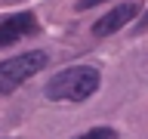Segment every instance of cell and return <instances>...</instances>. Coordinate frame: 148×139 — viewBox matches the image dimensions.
Segmentation results:
<instances>
[{
	"label": "cell",
	"mask_w": 148,
	"mask_h": 139,
	"mask_svg": "<svg viewBox=\"0 0 148 139\" xmlns=\"http://www.w3.org/2000/svg\"><path fill=\"white\" fill-rule=\"evenodd\" d=\"M99 83H102L99 68H92V65H71V68H62L59 74H53L46 81L43 93H46V99H53V102H83L99 90Z\"/></svg>",
	"instance_id": "obj_1"
},
{
	"label": "cell",
	"mask_w": 148,
	"mask_h": 139,
	"mask_svg": "<svg viewBox=\"0 0 148 139\" xmlns=\"http://www.w3.org/2000/svg\"><path fill=\"white\" fill-rule=\"evenodd\" d=\"M139 9H142V6H139L136 0L117 3L114 9H108V12H105V16L92 25V34H96V37H108V34H114V31H120L123 25H130V22L139 16Z\"/></svg>",
	"instance_id": "obj_2"
},
{
	"label": "cell",
	"mask_w": 148,
	"mask_h": 139,
	"mask_svg": "<svg viewBox=\"0 0 148 139\" xmlns=\"http://www.w3.org/2000/svg\"><path fill=\"white\" fill-rule=\"evenodd\" d=\"M37 31V19L34 12H16V16H6L0 22V46H12L18 43L22 37L34 34Z\"/></svg>",
	"instance_id": "obj_3"
},
{
	"label": "cell",
	"mask_w": 148,
	"mask_h": 139,
	"mask_svg": "<svg viewBox=\"0 0 148 139\" xmlns=\"http://www.w3.org/2000/svg\"><path fill=\"white\" fill-rule=\"evenodd\" d=\"M74 139H117V133L111 127H92V130H86L83 136H74Z\"/></svg>",
	"instance_id": "obj_4"
},
{
	"label": "cell",
	"mask_w": 148,
	"mask_h": 139,
	"mask_svg": "<svg viewBox=\"0 0 148 139\" xmlns=\"http://www.w3.org/2000/svg\"><path fill=\"white\" fill-rule=\"evenodd\" d=\"M99 3H105V0H77V9H92V6H99Z\"/></svg>",
	"instance_id": "obj_5"
},
{
	"label": "cell",
	"mask_w": 148,
	"mask_h": 139,
	"mask_svg": "<svg viewBox=\"0 0 148 139\" xmlns=\"http://www.w3.org/2000/svg\"><path fill=\"white\" fill-rule=\"evenodd\" d=\"M139 31H148V12H142V19H139Z\"/></svg>",
	"instance_id": "obj_6"
}]
</instances>
